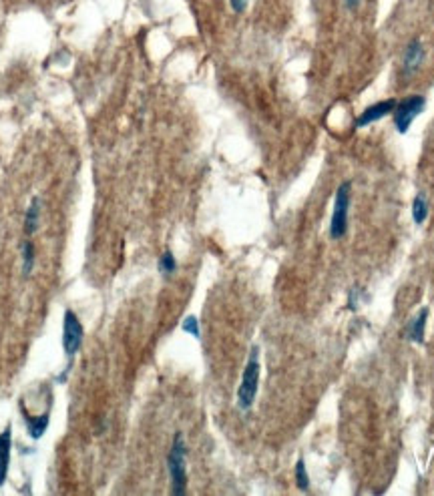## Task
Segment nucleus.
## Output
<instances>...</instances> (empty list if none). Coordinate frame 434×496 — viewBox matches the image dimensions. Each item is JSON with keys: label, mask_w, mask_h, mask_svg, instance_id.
<instances>
[{"label": "nucleus", "mask_w": 434, "mask_h": 496, "mask_svg": "<svg viewBox=\"0 0 434 496\" xmlns=\"http://www.w3.org/2000/svg\"><path fill=\"white\" fill-rule=\"evenodd\" d=\"M167 470L171 478V493L177 496H183L187 493V446L183 440V434L177 432L169 456H167Z\"/></svg>", "instance_id": "1"}, {"label": "nucleus", "mask_w": 434, "mask_h": 496, "mask_svg": "<svg viewBox=\"0 0 434 496\" xmlns=\"http://www.w3.org/2000/svg\"><path fill=\"white\" fill-rule=\"evenodd\" d=\"M260 348L253 346L251 352H249V360L244 368V374H242V382H240V388H238V406L242 410H249L255 402V396H258V386H260Z\"/></svg>", "instance_id": "2"}, {"label": "nucleus", "mask_w": 434, "mask_h": 496, "mask_svg": "<svg viewBox=\"0 0 434 496\" xmlns=\"http://www.w3.org/2000/svg\"><path fill=\"white\" fill-rule=\"evenodd\" d=\"M350 199H352V183H340L336 189L334 197V209H332V219H330V237L332 239H342L348 232L350 223Z\"/></svg>", "instance_id": "3"}, {"label": "nucleus", "mask_w": 434, "mask_h": 496, "mask_svg": "<svg viewBox=\"0 0 434 496\" xmlns=\"http://www.w3.org/2000/svg\"><path fill=\"white\" fill-rule=\"evenodd\" d=\"M424 106H426V99L422 95H410L404 101H398L394 113H392L396 131L404 135L410 129V125L414 123V119L424 111Z\"/></svg>", "instance_id": "4"}, {"label": "nucleus", "mask_w": 434, "mask_h": 496, "mask_svg": "<svg viewBox=\"0 0 434 496\" xmlns=\"http://www.w3.org/2000/svg\"><path fill=\"white\" fill-rule=\"evenodd\" d=\"M82 338H84V330H82L81 319L71 310H67L65 322H62V348L69 360H73L75 354L81 350Z\"/></svg>", "instance_id": "5"}, {"label": "nucleus", "mask_w": 434, "mask_h": 496, "mask_svg": "<svg viewBox=\"0 0 434 496\" xmlns=\"http://www.w3.org/2000/svg\"><path fill=\"white\" fill-rule=\"evenodd\" d=\"M396 104H398L396 99H384V101L374 103L372 106H366V109L360 113V117L354 121V127L362 129V127H368V125H372V123H378L380 119H384V117H388V115L394 113Z\"/></svg>", "instance_id": "6"}, {"label": "nucleus", "mask_w": 434, "mask_h": 496, "mask_svg": "<svg viewBox=\"0 0 434 496\" xmlns=\"http://www.w3.org/2000/svg\"><path fill=\"white\" fill-rule=\"evenodd\" d=\"M424 58H426V49H424L422 41L420 38H412L407 45V49H404V54H402V73H404V77L414 75L422 67Z\"/></svg>", "instance_id": "7"}, {"label": "nucleus", "mask_w": 434, "mask_h": 496, "mask_svg": "<svg viewBox=\"0 0 434 496\" xmlns=\"http://www.w3.org/2000/svg\"><path fill=\"white\" fill-rule=\"evenodd\" d=\"M10 448H12V426L8 424L0 432V486L4 484L8 476V464H10Z\"/></svg>", "instance_id": "8"}, {"label": "nucleus", "mask_w": 434, "mask_h": 496, "mask_svg": "<svg viewBox=\"0 0 434 496\" xmlns=\"http://www.w3.org/2000/svg\"><path fill=\"white\" fill-rule=\"evenodd\" d=\"M426 319H429V308H422L408 322L407 339L414 341V343H422L424 341V330H426Z\"/></svg>", "instance_id": "9"}, {"label": "nucleus", "mask_w": 434, "mask_h": 496, "mask_svg": "<svg viewBox=\"0 0 434 496\" xmlns=\"http://www.w3.org/2000/svg\"><path fill=\"white\" fill-rule=\"evenodd\" d=\"M38 221H41V199L34 197L32 203L27 209V217H25V234L30 237L38 229Z\"/></svg>", "instance_id": "10"}, {"label": "nucleus", "mask_w": 434, "mask_h": 496, "mask_svg": "<svg viewBox=\"0 0 434 496\" xmlns=\"http://www.w3.org/2000/svg\"><path fill=\"white\" fill-rule=\"evenodd\" d=\"M429 217V199L424 193H418L412 201V219L416 225H422Z\"/></svg>", "instance_id": "11"}, {"label": "nucleus", "mask_w": 434, "mask_h": 496, "mask_svg": "<svg viewBox=\"0 0 434 496\" xmlns=\"http://www.w3.org/2000/svg\"><path fill=\"white\" fill-rule=\"evenodd\" d=\"M27 426L28 434H30L34 440H38V438L45 434V430L49 428V414H43V416L38 418H27Z\"/></svg>", "instance_id": "12"}, {"label": "nucleus", "mask_w": 434, "mask_h": 496, "mask_svg": "<svg viewBox=\"0 0 434 496\" xmlns=\"http://www.w3.org/2000/svg\"><path fill=\"white\" fill-rule=\"evenodd\" d=\"M175 269H177L175 256H173L169 249H165L163 256L159 258V271H161L163 275H171V273H175Z\"/></svg>", "instance_id": "13"}, {"label": "nucleus", "mask_w": 434, "mask_h": 496, "mask_svg": "<svg viewBox=\"0 0 434 496\" xmlns=\"http://www.w3.org/2000/svg\"><path fill=\"white\" fill-rule=\"evenodd\" d=\"M296 484H298L299 491H308L310 488V476H308V469H306V462L304 458H298L296 462Z\"/></svg>", "instance_id": "14"}, {"label": "nucleus", "mask_w": 434, "mask_h": 496, "mask_svg": "<svg viewBox=\"0 0 434 496\" xmlns=\"http://www.w3.org/2000/svg\"><path fill=\"white\" fill-rule=\"evenodd\" d=\"M181 330L183 332H187L191 334L193 338H201V330H199V322H197V317L195 315H187L185 319H183V324H181Z\"/></svg>", "instance_id": "15"}, {"label": "nucleus", "mask_w": 434, "mask_h": 496, "mask_svg": "<svg viewBox=\"0 0 434 496\" xmlns=\"http://www.w3.org/2000/svg\"><path fill=\"white\" fill-rule=\"evenodd\" d=\"M23 258H25V273H30L32 269V263H34V245L30 241H25L23 245Z\"/></svg>", "instance_id": "16"}, {"label": "nucleus", "mask_w": 434, "mask_h": 496, "mask_svg": "<svg viewBox=\"0 0 434 496\" xmlns=\"http://www.w3.org/2000/svg\"><path fill=\"white\" fill-rule=\"evenodd\" d=\"M360 297H368V295L364 293V289H358V287L350 289V297H348V306H350V310H356V308H358Z\"/></svg>", "instance_id": "17"}, {"label": "nucleus", "mask_w": 434, "mask_h": 496, "mask_svg": "<svg viewBox=\"0 0 434 496\" xmlns=\"http://www.w3.org/2000/svg\"><path fill=\"white\" fill-rule=\"evenodd\" d=\"M229 4H231L233 12H244L247 8V0H229Z\"/></svg>", "instance_id": "18"}, {"label": "nucleus", "mask_w": 434, "mask_h": 496, "mask_svg": "<svg viewBox=\"0 0 434 496\" xmlns=\"http://www.w3.org/2000/svg\"><path fill=\"white\" fill-rule=\"evenodd\" d=\"M344 4H346L348 8H352L354 10V8H358V6L362 4V0H344Z\"/></svg>", "instance_id": "19"}]
</instances>
